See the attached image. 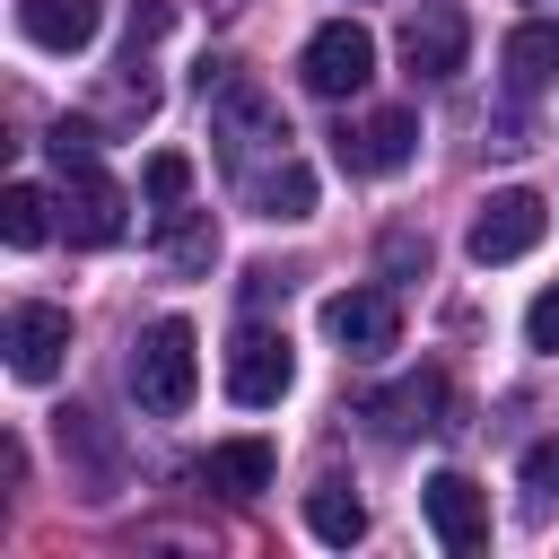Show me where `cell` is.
<instances>
[{
  "mask_svg": "<svg viewBox=\"0 0 559 559\" xmlns=\"http://www.w3.org/2000/svg\"><path fill=\"white\" fill-rule=\"evenodd\" d=\"M192 393H201V341H192L183 314H166V323H148L140 349H131V402H140L148 419H175V411H192Z\"/></svg>",
  "mask_w": 559,
  "mask_h": 559,
  "instance_id": "1",
  "label": "cell"
},
{
  "mask_svg": "<svg viewBox=\"0 0 559 559\" xmlns=\"http://www.w3.org/2000/svg\"><path fill=\"white\" fill-rule=\"evenodd\" d=\"M297 79H306L314 96H358V87L376 79V35H367L358 17L314 26V35H306V52H297Z\"/></svg>",
  "mask_w": 559,
  "mask_h": 559,
  "instance_id": "2",
  "label": "cell"
},
{
  "mask_svg": "<svg viewBox=\"0 0 559 559\" xmlns=\"http://www.w3.org/2000/svg\"><path fill=\"white\" fill-rule=\"evenodd\" d=\"M542 227H550V201H542L533 183H507V192H489L480 218H472V262H524V253L542 245Z\"/></svg>",
  "mask_w": 559,
  "mask_h": 559,
  "instance_id": "3",
  "label": "cell"
},
{
  "mask_svg": "<svg viewBox=\"0 0 559 559\" xmlns=\"http://www.w3.org/2000/svg\"><path fill=\"white\" fill-rule=\"evenodd\" d=\"M463 52H472V17L454 9V0H419L411 17H402V61H411V79H454L463 70Z\"/></svg>",
  "mask_w": 559,
  "mask_h": 559,
  "instance_id": "4",
  "label": "cell"
},
{
  "mask_svg": "<svg viewBox=\"0 0 559 559\" xmlns=\"http://www.w3.org/2000/svg\"><path fill=\"white\" fill-rule=\"evenodd\" d=\"M288 384H297V358H288V341H280V332H262V323H245V332L227 341V402H245V411H271Z\"/></svg>",
  "mask_w": 559,
  "mask_h": 559,
  "instance_id": "5",
  "label": "cell"
},
{
  "mask_svg": "<svg viewBox=\"0 0 559 559\" xmlns=\"http://www.w3.org/2000/svg\"><path fill=\"white\" fill-rule=\"evenodd\" d=\"M419 515H428V533H437L454 559L489 550V489H480L472 472H437V480L419 489Z\"/></svg>",
  "mask_w": 559,
  "mask_h": 559,
  "instance_id": "6",
  "label": "cell"
},
{
  "mask_svg": "<svg viewBox=\"0 0 559 559\" xmlns=\"http://www.w3.org/2000/svg\"><path fill=\"white\" fill-rule=\"evenodd\" d=\"M323 332H332L349 358H384V349L402 341V306H393V288H341V297L323 306Z\"/></svg>",
  "mask_w": 559,
  "mask_h": 559,
  "instance_id": "7",
  "label": "cell"
},
{
  "mask_svg": "<svg viewBox=\"0 0 559 559\" xmlns=\"http://www.w3.org/2000/svg\"><path fill=\"white\" fill-rule=\"evenodd\" d=\"M411 157H419V122L402 105H384L367 122H341V166L349 175H402Z\"/></svg>",
  "mask_w": 559,
  "mask_h": 559,
  "instance_id": "8",
  "label": "cell"
},
{
  "mask_svg": "<svg viewBox=\"0 0 559 559\" xmlns=\"http://www.w3.org/2000/svg\"><path fill=\"white\" fill-rule=\"evenodd\" d=\"M70 358V314L61 306H9V376L17 384H52Z\"/></svg>",
  "mask_w": 559,
  "mask_h": 559,
  "instance_id": "9",
  "label": "cell"
},
{
  "mask_svg": "<svg viewBox=\"0 0 559 559\" xmlns=\"http://www.w3.org/2000/svg\"><path fill=\"white\" fill-rule=\"evenodd\" d=\"M61 201H70V245H114L122 236V183L96 175V157L61 166Z\"/></svg>",
  "mask_w": 559,
  "mask_h": 559,
  "instance_id": "10",
  "label": "cell"
},
{
  "mask_svg": "<svg viewBox=\"0 0 559 559\" xmlns=\"http://www.w3.org/2000/svg\"><path fill=\"white\" fill-rule=\"evenodd\" d=\"M17 26L44 52H87L96 26H105V0H17Z\"/></svg>",
  "mask_w": 559,
  "mask_h": 559,
  "instance_id": "11",
  "label": "cell"
},
{
  "mask_svg": "<svg viewBox=\"0 0 559 559\" xmlns=\"http://www.w3.org/2000/svg\"><path fill=\"white\" fill-rule=\"evenodd\" d=\"M271 472H280V463H271V445H262V437H227V445H210V454H201V480H210V489H227V498H262V489H271Z\"/></svg>",
  "mask_w": 559,
  "mask_h": 559,
  "instance_id": "12",
  "label": "cell"
},
{
  "mask_svg": "<svg viewBox=\"0 0 559 559\" xmlns=\"http://www.w3.org/2000/svg\"><path fill=\"white\" fill-rule=\"evenodd\" d=\"M437 411H445V376H411V384H393V393H376V402H367V419H384L393 437L437 428Z\"/></svg>",
  "mask_w": 559,
  "mask_h": 559,
  "instance_id": "13",
  "label": "cell"
},
{
  "mask_svg": "<svg viewBox=\"0 0 559 559\" xmlns=\"http://www.w3.org/2000/svg\"><path fill=\"white\" fill-rule=\"evenodd\" d=\"M306 533H314V542H332V550H349V542L367 533V507H358V489H341V480H314V489H306Z\"/></svg>",
  "mask_w": 559,
  "mask_h": 559,
  "instance_id": "14",
  "label": "cell"
},
{
  "mask_svg": "<svg viewBox=\"0 0 559 559\" xmlns=\"http://www.w3.org/2000/svg\"><path fill=\"white\" fill-rule=\"evenodd\" d=\"M245 192H253V210H262V218H306V210H314V175H306L297 157H280V166L245 175Z\"/></svg>",
  "mask_w": 559,
  "mask_h": 559,
  "instance_id": "15",
  "label": "cell"
},
{
  "mask_svg": "<svg viewBox=\"0 0 559 559\" xmlns=\"http://www.w3.org/2000/svg\"><path fill=\"white\" fill-rule=\"evenodd\" d=\"M550 70H559V26H515L507 35V87L533 96V87H550Z\"/></svg>",
  "mask_w": 559,
  "mask_h": 559,
  "instance_id": "16",
  "label": "cell"
},
{
  "mask_svg": "<svg viewBox=\"0 0 559 559\" xmlns=\"http://www.w3.org/2000/svg\"><path fill=\"white\" fill-rule=\"evenodd\" d=\"M0 236H9L17 253H35V245L52 236V201H44V183H9V192H0Z\"/></svg>",
  "mask_w": 559,
  "mask_h": 559,
  "instance_id": "17",
  "label": "cell"
},
{
  "mask_svg": "<svg viewBox=\"0 0 559 559\" xmlns=\"http://www.w3.org/2000/svg\"><path fill=\"white\" fill-rule=\"evenodd\" d=\"M157 218H166V262H175V271H210L218 236L201 227V210H183V201H175V210H157Z\"/></svg>",
  "mask_w": 559,
  "mask_h": 559,
  "instance_id": "18",
  "label": "cell"
},
{
  "mask_svg": "<svg viewBox=\"0 0 559 559\" xmlns=\"http://www.w3.org/2000/svg\"><path fill=\"white\" fill-rule=\"evenodd\" d=\"M140 183H148V201H157V210H175V201H183V192H192V157H175V148H157V157H148V175H140Z\"/></svg>",
  "mask_w": 559,
  "mask_h": 559,
  "instance_id": "19",
  "label": "cell"
},
{
  "mask_svg": "<svg viewBox=\"0 0 559 559\" xmlns=\"http://www.w3.org/2000/svg\"><path fill=\"white\" fill-rule=\"evenodd\" d=\"M524 341H533V349H559V280L524 306Z\"/></svg>",
  "mask_w": 559,
  "mask_h": 559,
  "instance_id": "20",
  "label": "cell"
},
{
  "mask_svg": "<svg viewBox=\"0 0 559 559\" xmlns=\"http://www.w3.org/2000/svg\"><path fill=\"white\" fill-rule=\"evenodd\" d=\"M44 148H52V166H79V157H96V131H87V122H61Z\"/></svg>",
  "mask_w": 559,
  "mask_h": 559,
  "instance_id": "21",
  "label": "cell"
}]
</instances>
